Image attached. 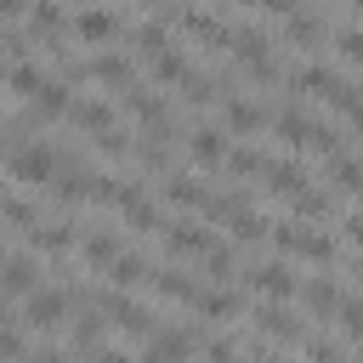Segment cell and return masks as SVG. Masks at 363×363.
<instances>
[{
	"instance_id": "obj_10",
	"label": "cell",
	"mask_w": 363,
	"mask_h": 363,
	"mask_svg": "<svg viewBox=\"0 0 363 363\" xmlns=\"http://www.w3.org/2000/svg\"><path fill=\"white\" fill-rule=\"evenodd\" d=\"M306 182H312V170H306L301 159H272L267 176H261V187H267L272 199H289V193H301Z\"/></svg>"
},
{
	"instance_id": "obj_15",
	"label": "cell",
	"mask_w": 363,
	"mask_h": 363,
	"mask_svg": "<svg viewBox=\"0 0 363 363\" xmlns=\"http://www.w3.org/2000/svg\"><path fill=\"white\" fill-rule=\"evenodd\" d=\"M108 278H113L119 289H136V284H147V278H153V261H147L142 250H125V255L108 267Z\"/></svg>"
},
{
	"instance_id": "obj_5",
	"label": "cell",
	"mask_w": 363,
	"mask_h": 363,
	"mask_svg": "<svg viewBox=\"0 0 363 363\" xmlns=\"http://www.w3.org/2000/svg\"><path fill=\"white\" fill-rule=\"evenodd\" d=\"M227 130L221 125H193L187 130V159L199 164V170H227Z\"/></svg>"
},
{
	"instance_id": "obj_11",
	"label": "cell",
	"mask_w": 363,
	"mask_h": 363,
	"mask_svg": "<svg viewBox=\"0 0 363 363\" xmlns=\"http://www.w3.org/2000/svg\"><path fill=\"white\" fill-rule=\"evenodd\" d=\"M147 74L159 79V85H187L199 68H193V57L187 51H176V45H164V51H153L147 57Z\"/></svg>"
},
{
	"instance_id": "obj_13",
	"label": "cell",
	"mask_w": 363,
	"mask_h": 363,
	"mask_svg": "<svg viewBox=\"0 0 363 363\" xmlns=\"http://www.w3.org/2000/svg\"><path fill=\"white\" fill-rule=\"evenodd\" d=\"M91 79L125 91V85H136V62H130L125 51H102V57H91Z\"/></svg>"
},
{
	"instance_id": "obj_8",
	"label": "cell",
	"mask_w": 363,
	"mask_h": 363,
	"mask_svg": "<svg viewBox=\"0 0 363 363\" xmlns=\"http://www.w3.org/2000/svg\"><path fill=\"white\" fill-rule=\"evenodd\" d=\"M244 284H250V289H261V295H272V301H284V295H301V284H295L289 261H255V267L244 272Z\"/></svg>"
},
{
	"instance_id": "obj_6",
	"label": "cell",
	"mask_w": 363,
	"mask_h": 363,
	"mask_svg": "<svg viewBox=\"0 0 363 363\" xmlns=\"http://www.w3.org/2000/svg\"><path fill=\"white\" fill-rule=\"evenodd\" d=\"M221 238L210 233V221H164V250L170 255H210Z\"/></svg>"
},
{
	"instance_id": "obj_12",
	"label": "cell",
	"mask_w": 363,
	"mask_h": 363,
	"mask_svg": "<svg viewBox=\"0 0 363 363\" xmlns=\"http://www.w3.org/2000/svg\"><path fill=\"white\" fill-rule=\"evenodd\" d=\"M147 289H153V295H164V301H176V306H193V301H199V284H193L182 267H153Z\"/></svg>"
},
{
	"instance_id": "obj_1",
	"label": "cell",
	"mask_w": 363,
	"mask_h": 363,
	"mask_svg": "<svg viewBox=\"0 0 363 363\" xmlns=\"http://www.w3.org/2000/svg\"><path fill=\"white\" fill-rule=\"evenodd\" d=\"M272 250H278V255H301V261H312V267H335V261H340V244H335L329 233L301 227V221H272Z\"/></svg>"
},
{
	"instance_id": "obj_20",
	"label": "cell",
	"mask_w": 363,
	"mask_h": 363,
	"mask_svg": "<svg viewBox=\"0 0 363 363\" xmlns=\"http://www.w3.org/2000/svg\"><path fill=\"white\" fill-rule=\"evenodd\" d=\"M346 238H352V244H363V210H352V216H346Z\"/></svg>"
},
{
	"instance_id": "obj_19",
	"label": "cell",
	"mask_w": 363,
	"mask_h": 363,
	"mask_svg": "<svg viewBox=\"0 0 363 363\" xmlns=\"http://www.w3.org/2000/svg\"><path fill=\"white\" fill-rule=\"evenodd\" d=\"M335 323L352 335V346H363V295H346L340 312H335Z\"/></svg>"
},
{
	"instance_id": "obj_17",
	"label": "cell",
	"mask_w": 363,
	"mask_h": 363,
	"mask_svg": "<svg viewBox=\"0 0 363 363\" xmlns=\"http://www.w3.org/2000/svg\"><path fill=\"white\" fill-rule=\"evenodd\" d=\"M267 164H272V153H261V147H233L227 153V176H267Z\"/></svg>"
},
{
	"instance_id": "obj_21",
	"label": "cell",
	"mask_w": 363,
	"mask_h": 363,
	"mask_svg": "<svg viewBox=\"0 0 363 363\" xmlns=\"http://www.w3.org/2000/svg\"><path fill=\"white\" fill-rule=\"evenodd\" d=\"M346 125H352V130L363 136V108H357V113H346Z\"/></svg>"
},
{
	"instance_id": "obj_2",
	"label": "cell",
	"mask_w": 363,
	"mask_h": 363,
	"mask_svg": "<svg viewBox=\"0 0 363 363\" xmlns=\"http://www.w3.org/2000/svg\"><path fill=\"white\" fill-rule=\"evenodd\" d=\"M284 85H289L295 96H318V102H329V96L346 85V74H340L335 62H295V68H284Z\"/></svg>"
},
{
	"instance_id": "obj_9",
	"label": "cell",
	"mask_w": 363,
	"mask_h": 363,
	"mask_svg": "<svg viewBox=\"0 0 363 363\" xmlns=\"http://www.w3.org/2000/svg\"><path fill=\"white\" fill-rule=\"evenodd\" d=\"M68 125H74V130H85V136H102V130H113V102L74 96V102H68Z\"/></svg>"
},
{
	"instance_id": "obj_14",
	"label": "cell",
	"mask_w": 363,
	"mask_h": 363,
	"mask_svg": "<svg viewBox=\"0 0 363 363\" xmlns=\"http://www.w3.org/2000/svg\"><path fill=\"white\" fill-rule=\"evenodd\" d=\"M79 255H85L91 267H113V261L125 255V238L108 233V227H102V233H79Z\"/></svg>"
},
{
	"instance_id": "obj_16",
	"label": "cell",
	"mask_w": 363,
	"mask_h": 363,
	"mask_svg": "<svg viewBox=\"0 0 363 363\" xmlns=\"http://www.w3.org/2000/svg\"><path fill=\"white\" fill-rule=\"evenodd\" d=\"M301 301H306V312H312V318H335V312H340V289H335L329 278L301 284Z\"/></svg>"
},
{
	"instance_id": "obj_7",
	"label": "cell",
	"mask_w": 363,
	"mask_h": 363,
	"mask_svg": "<svg viewBox=\"0 0 363 363\" xmlns=\"http://www.w3.org/2000/svg\"><path fill=\"white\" fill-rule=\"evenodd\" d=\"M68 34H74V40L102 45V40H119V34H125V23H119V11H108V6H85V11H74Z\"/></svg>"
},
{
	"instance_id": "obj_22",
	"label": "cell",
	"mask_w": 363,
	"mask_h": 363,
	"mask_svg": "<svg viewBox=\"0 0 363 363\" xmlns=\"http://www.w3.org/2000/svg\"><path fill=\"white\" fill-rule=\"evenodd\" d=\"M346 6H352V11H357V17H363V0H346Z\"/></svg>"
},
{
	"instance_id": "obj_3",
	"label": "cell",
	"mask_w": 363,
	"mask_h": 363,
	"mask_svg": "<svg viewBox=\"0 0 363 363\" xmlns=\"http://www.w3.org/2000/svg\"><path fill=\"white\" fill-rule=\"evenodd\" d=\"M272 119H278V113H272V102H255V96H238V91L221 102V125H227L233 136H255V130H272Z\"/></svg>"
},
{
	"instance_id": "obj_18",
	"label": "cell",
	"mask_w": 363,
	"mask_h": 363,
	"mask_svg": "<svg viewBox=\"0 0 363 363\" xmlns=\"http://www.w3.org/2000/svg\"><path fill=\"white\" fill-rule=\"evenodd\" d=\"M329 45H335V57H340V62H357V68H363V28H357V23L335 28V40H329Z\"/></svg>"
},
{
	"instance_id": "obj_4",
	"label": "cell",
	"mask_w": 363,
	"mask_h": 363,
	"mask_svg": "<svg viewBox=\"0 0 363 363\" xmlns=\"http://www.w3.org/2000/svg\"><path fill=\"white\" fill-rule=\"evenodd\" d=\"M323 40H335V28H329V17H323V11L295 6V11L284 17V45H295V51H318Z\"/></svg>"
}]
</instances>
